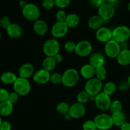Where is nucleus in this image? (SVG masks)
I'll use <instances>...</instances> for the list:
<instances>
[{
	"mask_svg": "<svg viewBox=\"0 0 130 130\" xmlns=\"http://www.w3.org/2000/svg\"><path fill=\"white\" fill-rule=\"evenodd\" d=\"M79 80V73L75 69H68L62 74V84L66 87H74L77 85Z\"/></svg>",
	"mask_w": 130,
	"mask_h": 130,
	"instance_id": "f257e3e1",
	"label": "nucleus"
},
{
	"mask_svg": "<svg viewBox=\"0 0 130 130\" xmlns=\"http://www.w3.org/2000/svg\"><path fill=\"white\" fill-rule=\"evenodd\" d=\"M13 85L14 91L19 94V96H26L31 90V85L27 79L18 77Z\"/></svg>",
	"mask_w": 130,
	"mask_h": 130,
	"instance_id": "f03ea898",
	"label": "nucleus"
},
{
	"mask_svg": "<svg viewBox=\"0 0 130 130\" xmlns=\"http://www.w3.org/2000/svg\"><path fill=\"white\" fill-rule=\"evenodd\" d=\"M60 49V43L55 38H52L46 40L44 42L43 46V52L46 57H53L59 53Z\"/></svg>",
	"mask_w": 130,
	"mask_h": 130,
	"instance_id": "7ed1b4c3",
	"label": "nucleus"
},
{
	"mask_svg": "<svg viewBox=\"0 0 130 130\" xmlns=\"http://www.w3.org/2000/svg\"><path fill=\"white\" fill-rule=\"evenodd\" d=\"M93 121L98 129L109 130L114 126L111 115L105 113L98 114L94 118Z\"/></svg>",
	"mask_w": 130,
	"mask_h": 130,
	"instance_id": "20e7f679",
	"label": "nucleus"
},
{
	"mask_svg": "<svg viewBox=\"0 0 130 130\" xmlns=\"http://www.w3.org/2000/svg\"><path fill=\"white\" fill-rule=\"evenodd\" d=\"M130 38V29L126 25H119L112 30V39L119 44L128 41Z\"/></svg>",
	"mask_w": 130,
	"mask_h": 130,
	"instance_id": "39448f33",
	"label": "nucleus"
},
{
	"mask_svg": "<svg viewBox=\"0 0 130 130\" xmlns=\"http://www.w3.org/2000/svg\"><path fill=\"white\" fill-rule=\"evenodd\" d=\"M102 81H100L96 77L87 80L85 85V91H86L90 96H96L102 92L103 88Z\"/></svg>",
	"mask_w": 130,
	"mask_h": 130,
	"instance_id": "423d86ee",
	"label": "nucleus"
},
{
	"mask_svg": "<svg viewBox=\"0 0 130 130\" xmlns=\"http://www.w3.org/2000/svg\"><path fill=\"white\" fill-rule=\"evenodd\" d=\"M22 15L25 19L29 21L35 22L40 17V10L37 5L33 3H27L22 8Z\"/></svg>",
	"mask_w": 130,
	"mask_h": 130,
	"instance_id": "0eeeda50",
	"label": "nucleus"
},
{
	"mask_svg": "<svg viewBox=\"0 0 130 130\" xmlns=\"http://www.w3.org/2000/svg\"><path fill=\"white\" fill-rule=\"evenodd\" d=\"M94 102L98 109L103 111H106L109 110L112 100L110 96L102 91L95 96Z\"/></svg>",
	"mask_w": 130,
	"mask_h": 130,
	"instance_id": "6e6552de",
	"label": "nucleus"
},
{
	"mask_svg": "<svg viewBox=\"0 0 130 130\" xmlns=\"http://www.w3.org/2000/svg\"><path fill=\"white\" fill-rule=\"evenodd\" d=\"M69 29V28L65 22H57L52 27L51 33L53 38L60 39L67 35Z\"/></svg>",
	"mask_w": 130,
	"mask_h": 130,
	"instance_id": "1a4fd4ad",
	"label": "nucleus"
},
{
	"mask_svg": "<svg viewBox=\"0 0 130 130\" xmlns=\"http://www.w3.org/2000/svg\"><path fill=\"white\" fill-rule=\"evenodd\" d=\"M121 51L120 44L118 42L111 39L105 43L104 46V52L107 57L110 58H116L119 55Z\"/></svg>",
	"mask_w": 130,
	"mask_h": 130,
	"instance_id": "9d476101",
	"label": "nucleus"
},
{
	"mask_svg": "<svg viewBox=\"0 0 130 130\" xmlns=\"http://www.w3.org/2000/svg\"><path fill=\"white\" fill-rule=\"evenodd\" d=\"M93 50V46L89 41L83 40L76 43L75 53L80 57H86L90 55Z\"/></svg>",
	"mask_w": 130,
	"mask_h": 130,
	"instance_id": "9b49d317",
	"label": "nucleus"
},
{
	"mask_svg": "<svg viewBox=\"0 0 130 130\" xmlns=\"http://www.w3.org/2000/svg\"><path fill=\"white\" fill-rule=\"evenodd\" d=\"M115 13V6L107 3L100 6L98 10V15L101 17L105 22L111 19L114 16Z\"/></svg>",
	"mask_w": 130,
	"mask_h": 130,
	"instance_id": "f8f14e48",
	"label": "nucleus"
},
{
	"mask_svg": "<svg viewBox=\"0 0 130 130\" xmlns=\"http://www.w3.org/2000/svg\"><path fill=\"white\" fill-rule=\"evenodd\" d=\"M86 111V109L85 104H82L76 102L70 105L69 114L73 119H79L85 115Z\"/></svg>",
	"mask_w": 130,
	"mask_h": 130,
	"instance_id": "ddd939ff",
	"label": "nucleus"
},
{
	"mask_svg": "<svg viewBox=\"0 0 130 130\" xmlns=\"http://www.w3.org/2000/svg\"><path fill=\"white\" fill-rule=\"evenodd\" d=\"M50 72L42 68L34 72L32 78L36 83L38 85H45L50 81Z\"/></svg>",
	"mask_w": 130,
	"mask_h": 130,
	"instance_id": "4468645a",
	"label": "nucleus"
},
{
	"mask_svg": "<svg viewBox=\"0 0 130 130\" xmlns=\"http://www.w3.org/2000/svg\"><path fill=\"white\" fill-rule=\"evenodd\" d=\"M95 37L100 43H106L112 39V30L106 27H102L96 30Z\"/></svg>",
	"mask_w": 130,
	"mask_h": 130,
	"instance_id": "2eb2a0df",
	"label": "nucleus"
},
{
	"mask_svg": "<svg viewBox=\"0 0 130 130\" xmlns=\"http://www.w3.org/2000/svg\"><path fill=\"white\" fill-rule=\"evenodd\" d=\"M34 66L30 63H23L20 67L19 70V74L20 77L27 79L32 77L34 74Z\"/></svg>",
	"mask_w": 130,
	"mask_h": 130,
	"instance_id": "dca6fc26",
	"label": "nucleus"
},
{
	"mask_svg": "<svg viewBox=\"0 0 130 130\" xmlns=\"http://www.w3.org/2000/svg\"><path fill=\"white\" fill-rule=\"evenodd\" d=\"M105 63V57L104 55L100 53H93L90 57V61L89 63L95 69L99 68L100 67L104 66Z\"/></svg>",
	"mask_w": 130,
	"mask_h": 130,
	"instance_id": "f3484780",
	"label": "nucleus"
},
{
	"mask_svg": "<svg viewBox=\"0 0 130 130\" xmlns=\"http://www.w3.org/2000/svg\"><path fill=\"white\" fill-rule=\"evenodd\" d=\"M33 30L34 32L39 36H43L48 32V26L47 23L44 20L38 19L34 22L33 25Z\"/></svg>",
	"mask_w": 130,
	"mask_h": 130,
	"instance_id": "a211bd4d",
	"label": "nucleus"
},
{
	"mask_svg": "<svg viewBox=\"0 0 130 130\" xmlns=\"http://www.w3.org/2000/svg\"><path fill=\"white\" fill-rule=\"evenodd\" d=\"M6 31H7L8 35L14 39L20 38L23 34L22 27H21V25L17 23H11Z\"/></svg>",
	"mask_w": 130,
	"mask_h": 130,
	"instance_id": "6ab92c4d",
	"label": "nucleus"
},
{
	"mask_svg": "<svg viewBox=\"0 0 130 130\" xmlns=\"http://www.w3.org/2000/svg\"><path fill=\"white\" fill-rule=\"evenodd\" d=\"M96 69L93 67L90 63L85 64L80 69V74L83 78L89 80L95 77Z\"/></svg>",
	"mask_w": 130,
	"mask_h": 130,
	"instance_id": "aec40b11",
	"label": "nucleus"
},
{
	"mask_svg": "<svg viewBox=\"0 0 130 130\" xmlns=\"http://www.w3.org/2000/svg\"><path fill=\"white\" fill-rule=\"evenodd\" d=\"M104 20L99 15H95L91 16L88 21V25L89 27L92 30H97L102 27H103V24L104 23Z\"/></svg>",
	"mask_w": 130,
	"mask_h": 130,
	"instance_id": "412c9836",
	"label": "nucleus"
},
{
	"mask_svg": "<svg viewBox=\"0 0 130 130\" xmlns=\"http://www.w3.org/2000/svg\"><path fill=\"white\" fill-rule=\"evenodd\" d=\"M13 110V104L9 100L0 102V116L7 117L11 115Z\"/></svg>",
	"mask_w": 130,
	"mask_h": 130,
	"instance_id": "4be33fe9",
	"label": "nucleus"
},
{
	"mask_svg": "<svg viewBox=\"0 0 130 130\" xmlns=\"http://www.w3.org/2000/svg\"><path fill=\"white\" fill-rule=\"evenodd\" d=\"M117 62L120 66H127L130 64V50H121L117 57Z\"/></svg>",
	"mask_w": 130,
	"mask_h": 130,
	"instance_id": "5701e85b",
	"label": "nucleus"
},
{
	"mask_svg": "<svg viewBox=\"0 0 130 130\" xmlns=\"http://www.w3.org/2000/svg\"><path fill=\"white\" fill-rule=\"evenodd\" d=\"M1 81L5 85H13L14 83L18 78L16 74L11 72H5L3 73L1 76Z\"/></svg>",
	"mask_w": 130,
	"mask_h": 130,
	"instance_id": "b1692460",
	"label": "nucleus"
},
{
	"mask_svg": "<svg viewBox=\"0 0 130 130\" xmlns=\"http://www.w3.org/2000/svg\"><path fill=\"white\" fill-rule=\"evenodd\" d=\"M65 22L66 23L69 28H75L79 24V17L76 13L68 14Z\"/></svg>",
	"mask_w": 130,
	"mask_h": 130,
	"instance_id": "393cba45",
	"label": "nucleus"
},
{
	"mask_svg": "<svg viewBox=\"0 0 130 130\" xmlns=\"http://www.w3.org/2000/svg\"><path fill=\"white\" fill-rule=\"evenodd\" d=\"M56 66H57V63H56L53 57H46L42 62L43 69L50 72L55 69Z\"/></svg>",
	"mask_w": 130,
	"mask_h": 130,
	"instance_id": "a878e982",
	"label": "nucleus"
},
{
	"mask_svg": "<svg viewBox=\"0 0 130 130\" xmlns=\"http://www.w3.org/2000/svg\"><path fill=\"white\" fill-rule=\"evenodd\" d=\"M113 124L116 126L121 127L126 121V116L123 112L111 114Z\"/></svg>",
	"mask_w": 130,
	"mask_h": 130,
	"instance_id": "bb28decb",
	"label": "nucleus"
},
{
	"mask_svg": "<svg viewBox=\"0 0 130 130\" xmlns=\"http://www.w3.org/2000/svg\"><path fill=\"white\" fill-rule=\"evenodd\" d=\"M116 85L112 81H109L103 86L102 91L109 96H111L116 91Z\"/></svg>",
	"mask_w": 130,
	"mask_h": 130,
	"instance_id": "cd10ccee",
	"label": "nucleus"
},
{
	"mask_svg": "<svg viewBox=\"0 0 130 130\" xmlns=\"http://www.w3.org/2000/svg\"><path fill=\"white\" fill-rule=\"evenodd\" d=\"M109 110H110V112L111 113V114L121 112L123 110V104L118 100H115L114 101H112Z\"/></svg>",
	"mask_w": 130,
	"mask_h": 130,
	"instance_id": "c85d7f7f",
	"label": "nucleus"
},
{
	"mask_svg": "<svg viewBox=\"0 0 130 130\" xmlns=\"http://www.w3.org/2000/svg\"><path fill=\"white\" fill-rule=\"evenodd\" d=\"M69 109L70 105L67 103L65 102H60L57 105V107H56V110H57V112L63 116L68 114L69 112Z\"/></svg>",
	"mask_w": 130,
	"mask_h": 130,
	"instance_id": "c756f323",
	"label": "nucleus"
},
{
	"mask_svg": "<svg viewBox=\"0 0 130 130\" xmlns=\"http://www.w3.org/2000/svg\"><path fill=\"white\" fill-rule=\"evenodd\" d=\"M107 76V71L104 66L96 68L95 70V76L96 79L102 81L106 79Z\"/></svg>",
	"mask_w": 130,
	"mask_h": 130,
	"instance_id": "7c9ffc66",
	"label": "nucleus"
},
{
	"mask_svg": "<svg viewBox=\"0 0 130 130\" xmlns=\"http://www.w3.org/2000/svg\"><path fill=\"white\" fill-rule=\"evenodd\" d=\"M90 97H91V96L86 91L84 90V91H80L77 94L76 99H77V102L81 103L82 104H85L90 101Z\"/></svg>",
	"mask_w": 130,
	"mask_h": 130,
	"instance_id": "2f4dec72",
	"label": "nucleus"
},
{
	"mask_svg": "<svg viewBox=\"0 0 130 130\" xmlns=\"http://www.w3.org/2000/svg\"><path fill=\"white\" fill-rule=\"evenodd\" d=\"M50 81L54 85H59L62 83V74L58 72H54L50 76Z\"/></svg>",
	"mask_w": 130,
	"mask_h": 130,
	"instance_id": "473e14b6",
	"label": "nucleus"
},
{
	"mask_svg": "<svg viewBox=\"0 0 130 130\" xmlns=\"http://www.w3.org/2000/svg\"><path fill=\"white\" fill-rule=\"evenodd\" d=\"M83 130H96L97 128L93 120H87L83 124Z\"/></svg>",
	"mask_w": 130,
	"mask_h": 130,
	"instance_id": "72a5a7b5",
	"label": "nucleus"
},
{
	"mask_svg": "<svg viewBox=\"0 0 130 130\" xmlns=\"http://www.w3.org/2000/svg\"><path fill=\"white\" fill-rule=\"evenodd\" d=\"M76 48V43L72 41H68L66 42L64 44L65 50L69 53H72L75 52Z\"/></svg>",
	"mask_w": 130,
	"mask_h": 130,
	"instance_id": "f704fd0d",
	"label": "nucleus"
},
{
	"mask_svg": "<svg viewBox=\"0 0 130 130\" xmlns=\"http://www.w3.org/2000/svg\"><path fill=\"white\" fill-rule=\"evenodd\" d=\"M67 17V14L66 11L63 10H58L55 15V18L57 22H66V18Z\"/></svg>",
	"mask_w": 130,
	"mask_h": 130,
	"instance_id": "c9c22d12",
	"label": "nucleus"
},
{
	"mask_svg": "<svg viewBox=\"0 0 130 130\" xmlns=\"http://www.w3.org/2000/svg\"><path fill=\"white\" fill-rule=\"evenodd\" d=\"M71 0H55V6L61 10L67 7L71 3Z\"/></svg>",
	"mask_w": 130,
	"mask_h": 130,
	"instance_id": "e433bc0d",
	"label": "nucleus"
},
{
	"mask_svg": "<svg viewBox=\"0 0 130 130\" xmlns=\"http://www.w3.org/2000/svg\"><path fill=\"white\" fill-rule=\"evenodd\" d=\"M11 24V23L10 19L8 17H3L0 19V25L3 29L7 30L8 28L10 26Z\"/></svg>",
	"mask_w": 130,
	"mask_h": 130,
	"instance_id": "4c0bfd02",
	"label": "nucleus"
},
{
	"mask_svg": "<svg viewBox=\"0 0 130 130\" xmlns=\"http://www.w3.org/2000/svg\"><path fill=\"white\" fill-rule=\"evenodd\" d=\"M42 6L46 10H51L55 6V0H43Z\"/></svg>",
	"mask_w": 130,
	"mask_h": 130,
	"instance_id": "58836bf2",
	"label": "nucleus"
},
{
	"mask_svg": "<svg viewBox=\"0 0 130 130\" xmlns=\"http://www.w3.org/2000/svg\"><path fill=\"white\" fill-rule=\"evenodd\" d=\"M10 93L4 88H0V102L6 101L8 100Z\"/></svg>",
	"mask_w": 130,
	"mask_h": 130,
	"instance_id": "ea45409f",
	"label": "nucleus"
},
{
	"mask_svg": "<svg viewBox=\"0 0 130 130\" xmlns=\"http://www.w3.org/2000/svg\"><path fill=\"white\" fill-rule=\"evenodd\" d=\"M19 96H20L19 95V94L17 93L15 91H13V92L10 93V94H9V97L8 100H9L13 104H16L18 100H19Z\"/></svg>",
	"mask_w": 130,
	"mask_h": 130,
	"instance_id": "a19ab883",
	"label": "nucleus"
},
{
	"mask_svg": "<svg viewBox=\"0 0 130 130\" xmlns=\"http://www.w3.org/2000/svg\"><path fill=\"white\" fill-rule=\"evenodd\" d=\"M129 87L130 86L128 81H124L119 83V86H118V89L121 91H126L129 88Z\"/></svg>",
	"mask_w": 130,
	"mask_h": 130,
	"instance_id": "79ce46f5",
	"label": "nucleus"
},
{
	"mask_svg": "<svg viewBox=\"0 0 130 130\" xmlns=\"http://www.w3.org/2000/svg\"><path fill=\"white\" fill-rule=\"evenodd\" d=\"M90 2L94 7L99 8L100 6L106 3V0H90Z\"/></svg>",
	"mask_w": 130,
	"mask_h": 130,
	"instance_id": "37998d69",
	"label": "nucleus"
},
{
	"mask_svg": "<svg viewBox=\"0 0 130 130\" xmlns=\"http://www.w3.org/2000/svg\"><path fill=\"white\" fill-rule=\"evenodd\" d=\"M11 125L8 121H2L1 125H0V130H11Z\"/></svg>",
	"mask_w": 130,
	"mask_h": 130,
	"instance_id": "c03bdc74",
	"label": "nucleus"
},
{
	"mask_svg": "<svg viewBox=\"0 0 130 130\" xmlns=\"http://www.w3.org/2000/svg\"><path fill=\"white\" fill-rule=\"evenodd\" d=\"M53 58H54V60H55L56 63H60V62H62V60H63V56L62 55V54L58 53V54H57L55 56L53 57Z\"/></svg>",
	"mask_w": 130,
	"mask_h": 130,
	"instance_id": "a18cd8bd",
	"label": "nucleus"
},
{
	"mask_svg": "<svg viewBox=\"0 0 130 130\" xmlns=\"http://www.w3.org/2000/svg\"><path fill=\"white\" fill-rule=\"evenodd\" d=\"M120 47L121 50H127L129 49V43H128V41L123 42V43H120Z\"/></svg>",
	"mask_w": 130,
	"mask_h": 130,
	"instance_id": "49530a36",
	"label": "nucleus"
},
{
	"mask_svg": "<svg viewBox=\"0 0 130 130\" xmlns=\"http://www.w3.org/2000/svg\"><path fill=\"white\" fill-rule=\"evenodd\" d=\"M120 128L121 130H130V123L128 122H125Z\"/></svg>",
	"mask_w": 130,
	"mask_h": 130,
	"instance_id": "de8ad7c7",
	"label": "nucleus"
},
{
	"mask_svg": "<svg viewBox=\"0 0 130 130\" xmlns=\"http://www.w3.org/2000/svg\"><path fill=\"white\" fill-rule=\"evenodd\" d=\"M106 3H107L109 4H110V5L115 6L116 5H118V0H106Z\"/></svg>",
	"mask_w": 130,
	"mask_h": 130,
	"instance_id": "09e8293b",
	"label": "nucleus"
},
{
	"mask_svg": "<svg viewBox=\"0 0 130 130\" xmlns=\"http://www.w3.org/2000/svg\"><path fill=\"white\" fill-rule=\"evenodd\" d=\"M27 5V2L25 0H20V1H19V6H20L22 8L25 7Z\"/></svg>",
	"mask_w": 130,
	"mask_h": 130,
	"instance_id": "8fccbe9b",
	"label": "nucleus"
},
{
	"mask_svg": "<svg viewBox=\"0 0 130 130\" xmlns=\"http://www.w3.org/2000/svg\"><path fill=\"white\" fill-rule=\"evenodd\" d=\"M63 117H64V119H66V120H69V119H71V115H70L69 114H66V115H64L63 116Z\"/></svg>",
	"mask_w": 130,
	"mask_h": 130,
	"instance_id": "3c124183",
	"label": "nucleus"
},
{
	"mask_svg": "<svg viewBox=\"0 0 130 130\" xmlns=\"http://www.w3.org/2000/svg\"><path fill=\"white\" fill-rule=\"evenodd\" d=\"M127 81H128V83H129V86H130V75H129V76H128V79H127Z\"/></svg>",
	"mask_w": 130,
	"mask_h": 130,
	"instance_id": "603ef678",
	"label": "nucleus"
},
{
	"mask_svg": "<svg viewBox=\"0 0 130 130\" xmlns=\"http://www.w3.org/2000/svg\"><path fill=\"white\" fill-rule=\"evenodd\" d=\"M128 10H129V11H130V1H129V3H128Z\"/></svg>",
	"mask_w": 130,
	"mask_h": 130,
	"instance_id": "864d4df0",
	"label": "nucleus"
},
{
	"mask_svg": "<svg viewBox=\"0 0 130 130\" xmlns=\"http://www.w3.org/2000/svg\"><path fill=\"white\" fill-rule=\"evenodd\" d=\"M2 119H1V116H0V125H1V123H2Z\"/></svg>",
	"mask_w": 130,
	"mask_h": 130,
	"instance_id": "5fc2aeb1",
	"label": "nucleus"
},
{
	"mask_svg": "<svg viewBox=\"0 0 130 130\" xmlns=\"http://www.w3.org/2000/svg\"><path fill=\"white\" fill-rule=\"evenodd\" d=\"M1 32H0V40H1Z\"/></svg>",
	"mask_w": 130,
	"mask_h": 130,
	"instance_id": "6e6d98bb",
	"label": "nucleus"
}]
</instances>
